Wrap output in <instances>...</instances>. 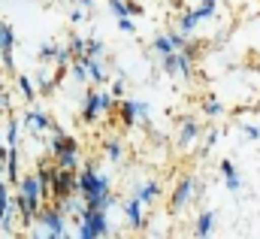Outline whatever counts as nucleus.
<instances>
[{
    "instance_id": "23",
    "label": "nucleus",
    "mask_w": 260,
    "mask_h": 239,
    "mask_svg": "<svg viewBox=\"0 0 260 239\" xmlns=\"http://www.w3.org/2000/svg\"><path fill=\"white\" fill-rule=\"evenodd\" d=\"M170 40H173V46H176V49H185V46H188V43H185V37H182V34H173V37H170Z\"/></svg>"
},
{
    "instance_id": "6",
    "label": "nucleus",
    "mask_w": 260,
    "mask_h": 239,
    "mask_svg": "<svg viewBox=\"0 0 260 239\" xmlns=\"http://www.w3.org/2000/svg\"><path fill=\"white\" fill-rule=\"evenodd\" d=\"M55 167H46L43 164V170H40V191H43V197H49V191L55 188Z\"/></svg>"
},
{
    "instance_id": "9",
    "label": "nucleus",
    "mask_w": 260,
    "mask_h": 239,
    "mask_svg": "<svg viewBox=\"0 0 260 239\" xmlns=\"http://www.w3.org/2000/svg\"><path fill=\"white\" fill-rule=\"evenodd\" d=\"M43 221L49 224L52 236H61V215H58V212H52V209H43Z\"/></svg>"
},
{
    "instance_id": "1",
    "label": "nucleus",
    "mask_w": 260,
    "mask_h": 239,
    "mask_svg": "<svg viewBox=\"0 0 260 239\" xmlns=\"http://www.w3.org/2000/svg\"><path fill=\"white\" fill-rule=\"evenodd\" d=\"M103 233H106V218H103V209H91V206H88L82 236H85V239H94V236H103Z\"/></svg>"
},
{
    "instance_id": "13",
    "label": "nucleus",
    "mask_w": 260,
    "mask_h": 239,
    "mask_svg": "<svg viewBox=\"0 0 260 239\" xmlns=\"http://www.w3.org/2000/svg\"><path fill=\"white\" fill-rule=\"evenodd\" d=\"M197 133H200V127H197L194 121H185V127H182V145H188V142H194Z\"/></svg>"
},
{
    "instance_id": "12",
    "label": "nucleus",
    "mask_w": 260,
    "mask_h": 239,
    "mask_svg": "<svg viewBox=\"0 0 260 239\" xmlns=\"http://www.w3.org/2000/svg\"><path fill=\"white\" fill-rule=\"evenodd\" d=\"M139 203H142V200H130L127 206H124V209H127V218H130V224H133V227H142V215H139Z\"/></svg>"
},
{
    "instance_id": "3",
    "label": "nucleus",
    "mask_w": 260,
    "mask_h": 239,
    "mask_svg": "<svg viewBox=\"0 0 260 239\" xmlns=\"http://www.w3.org/2000/svg\"><path fill=\"white\" fill-rule=\"evenodd\" d=\"M76 188H79V182H76V176H73V170L64 167V170L55 176V194H58V197H70Z\"/></svg>"
},
{
    "instance_id": "4",
    "label": "nucleus",
    "mask_w": 260,
    "mask_h": 239,
    "mask_svg": "<svg viewBox=\"0 0 260 239\" xmlns=\"http://www.w3.org/2000/svg\"><path fill=\"white\" fill-rule=\"evenodd\" d=\"M191 191H194V179L188 176V179L179 182V188H176V194H173V209H182L185 203H188V197H191Z\"/></svg>"
},
{
    "instance_id": "16",
    "label": "nucleus",
    "mask_w": 260,
    "mask_h": 239,
    "mask_svg": "<svg viewBox=\"0 0 260 239\" xmlns=\"http://www.w3.org/2000/svg\"><path fill=\"white\" fill-rule=\"evenodd\" d=\"M212 12H215V3H212V0H203V6L197 9L194 15H197V21H203V18H209Z\"/></svg>"
},
{
    "instance_id": "11",
    "label": "nucleus",
    "mask_w": 260,
    "mask_h": 239,
    "mask_svg": "<svg viewBox=\"0 0 260 239\" xmlns=\"http://www.w3.org/2000/svg\"><path fill=\"white\" fill-rule=\"evenodd\" d=\"M212 224H215V215L212 212H203L200 221H197V236H209L212 233Z\"/></svg>"
},
{
    "instance_id": "17",
    "label": "nucleus",
    "mask_w": 260,
    "mask_h": 239,
    "mask_svg": "<svg viewBox=\"0 0 260 239\" xmlns=\"http://www.w3.org/2000/svg\"><path fill=\"white\" fill-rule=\"evenodd\" d=\"M109 6H112V12L121 18V15H130V3H124V0H109Z\"/></svg>"
},
{
    "instance_id": "14",
    "label": "nucleus",
    "mask_w": 260,
    "mask_h": 239,
    "mask_svg": "<svg viewBox=\"0 0 260 239\" xmlns=\"http://www.w3.org/2000/svg\"><path fill=\"white\" fill-rule=\"evenodd\" d=\"M97 182H100V179L94 176V170H85V173L79 176V188H82V191H91V188H94Z\"/></svg>"
},
{
    "instance_id": "22",
    "label": "nucleus",
    "mask_w": 260,
    "mask_h": 239,
    "mask_svg": "<svg viewBox=\"0 0 260 239\" xmlns=\"http://www.w3.org/2000/svg\"><path fill=\"white\" fill-rule=\"evenodd\" d=\"M118 24H121V31H127V34H133V21H130L127 15H121V18H118Z\"/></svg>"
},
{
    "instance_id": "15",
    "label": "nucleus",
    "mask_w": 260,
    "mask_h": 239,
    "mask_svg": "<svg viewBox=\"0 0 260 239\" xmlns=\"http://www.w3.org/2000/svg\"><path fill=\"white\" fill-rule=\"evenodd\" d=\"M154 49H157L160 55H167V52H176V46H173V40H170V37H157V40H154Z\"/></svg>"
},
{
    "instance_id": "7",
    "label": "nucleus",
    "mask_w": 260,
    "mask_h": 239,
    "mask_svg": "<svg viewBox=\"0 0 260 239\" xmlns=\"http://www.w3.org/2000/svg\"><path fill=\"white\" fill-rule=\"evenodd\" d=\"M136 115H142V118L148 115L145 103H124V106H121V118L127 121V124H133V118H136Z\"/></svg>"
},
{
    "instance_id": "18",
    "label": "nucleus",
    "mask_w": 260,
    "mask_h": 239,
    "mask_svg": "<svg viewBox=\"0 0 260 239\" xmlns=\"http://www.w3.org/2000/svg\"><path fill=\"white\" fill-rule=\"evenodd\" d=\"M154 194H157V185H154V182H151V185H145V188H139V200H142V203L154 200Z\"/></svg>"
},
{
    "instance_id": "10",
    "label": "nucleus",
    "mask_w": 260,
    "mask_h": 239,
    "mask_svg": "<svg viewBox=\"0 0 260 239\" xmlns=\"http://www.w3.org/2000/svg\"><path fill=\"white\" fill-rule=\"evenodd\" d=\"M100 109H106V106H103V97H100V94H88V106H85V118L91 121L94 115H97V112H100Z\"/></svg>"
},
{
    "instance_id": "8",
    "label": "nucleus",
    "mask_w": 260,
    "mask_h": 239,
    "mask_svg": "<svg viewBox=\"0 0 260 239\" xmlns=\"http://www.w3.org/2000/svg\"><path fill=\"white\" fill-rule=\"evenodd\" d=\"M221 173L227 176V188H230V191H239V188H242V182H239V176H236V170H233L230 161H221Z\"/></svg>"
},
{
    "instance_id": "25",
    "label": "nucleus",
    "mask_w": 260,
    "mask_h": 239,
    "mask_svg": "<svg viewBox=\"0 0 260 239\" xmlns=\"http://www.w3.org/2000/svg\"><path fill=\"white\" fill-rule=\"evenodd\" d=\"M40 55H43V58H49V55H55V46H43V49H40Z\"/></svg>"
},
{
    "instance_id": "2",
    "label": "nucleus",
    "mask_w": 260,
    "mask_h": 239,
    "mask_svg": "<svg viewBox=\"0 0 260 239\" xmlns=\"http://www.w3.org/2000/svg\"><path fill=\"white\" fill-rule=\"evenodd\" d=\"M52 148H55L61 167H70V170H73V164H76V142L67 139V136H58V139L52 142Z\"/></svg>"
},
{
    "instance_id": "20",
    "label": "nucleus",
    "mask_w": 260,
    "mask_h": 239,
    "mask_svg": "<svg viewBox=\"0 0 260 239\" xmlns=\"http://www.w3.org/2000/svg\"><path fill=\"white\" fill-rule=\"evenodd\" d=\"M206 112H209V115H221V103H218V100H209V103H206Z\"/></svg>"
},
{
    "instance_id": "26",
    "label": "nucleus",
    "mask_w": 260,
    "mask_h": 239,
    "mask_svg": "<svg viewBox=\"0 0 260 239\" xmlns=\"http://www.w3.org/2000/svg\"><path fill=\"white\" fill-rule=\"evenodd\" d=\"M245 136H248V139H257L260 130H257V127H248V130H245Z\"/></svg>"
},
{
    "instance_id": "19",
    "label": "nucleus",
    "mask_w": 260,
    "mask_h": 239,
    "mask_svg": "<svg viewBox=\"0 0 260 239\" xmlns=\"http://www.w3.org/2000/svg\"><path fill=\"white\" fill-rule=\"evenodd\" d=\"M194 27H197V15H194V12H188V15L182 18V31L188 34V31H194Z\"/></svg>"
},
{
    "instance_id": "24",
    "label": "nucleus",
    "mask_w": 260,
    "mask_h": 239,
    "mask_svg": "<svg viewBox=\"0 0 260 239\" xmlns=\"http://www.w3.org/2000/svg\"><path fill=\"white\" fill-rule=\"evenodd\" d=\"M21 91H24V97H27V100H34V88H30V82H27V79H21Z\"/></svg>"
},
{
    "instance_id": "21",
    "label": "nucleus",
    "mask_w": 260,
    "mask_h": 239,
    "mask_svg": "<svg viewBox=\"0 0 260 239\" xmlns=\"http://www.w3.org/2000/svg\"><path fill=\"white\" fill-rule=\"evenodd\" d=\"M106 148H109V158H112V161H118V158H121V145H118V142H109Z\"/></svg>"
},
{
    "instance_id": "5",
    "label": "nucleus",
    "mask_w": 260,
    "mask_h": 239,
    "mask_svg": "<svg viewBox=\"0 0 260 239\" xmlns=\"http://www.w3.org/2000/svg\"><path fill=\"white\" fill-rule=\"evenodd\" d=\"M9 52H12V31H9L6 24H0V55H3V61H6V67L12 64Z\"/></svg>"
},
{
    "instance_id": "27",
    "label": "nucleus",
    "mask_w": 260,
    "mask_h": 239,
    "mask_svg": "<svg viewBox=\"0 0 260 239\" xmlns=\"http://www.w3.org/2000/svg\"><path fill=\"white\" fill-rule=\"evenodd\" d=\"M212 3H218V0H212Z\"/></svg>"
}]
</instances>
